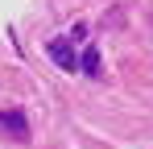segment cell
Listing matches in <instances>:
<instances>
[{
    "label": "cell",
    "instance_id": "1",
    "mask_svg": "<svg viewBox=\"0 0 153 149\" xmlns=\"http://www.w3.org/2000/svg\"><path fill=\"white\" fill-rule=\"evenodd\" d=\"M0 133L17 137V141H29V124H25L21 112H0Z\"/></svg>",
    "mask_w": 153,
    "mask_h": 149
},
{
    "label": "cell",
    "instance_id": "3",
    "mask_svg": "<svg viewBox=\"0 0 153 149\" xmlns=\"http://www.w3.org/2000/svg\"><path fill=\"white\" fill-rule=\"evenodd\" d=\"M79 66H83V74H100V50H95V46H87Z\"/></svg>",
    "mask_w": 153,
    "mask_h": 149
},
{
    "label": "cell",
    "instance_id": "2",
    "mask_svg": "<svg viewBox=\"0 0 153 149\" xmlns=\"http://www.w3.org/2000/svg\"><path fill=\"white\" fill-rule=\"evenodd\" d=\"M50 58L62 66V71H79V58H75V50H71V42H62V37H54L50 42Z\"/></svg>",
    "mask_w": 153,
    "mask_h": 149
}]
</instances>
